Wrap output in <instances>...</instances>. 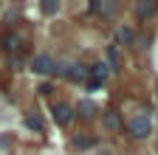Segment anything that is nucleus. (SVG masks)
I'll list each match as a JSON object with an SVG mask.
<instances>
[{"label": "nucleus", "mask_w": 158, "mask_h": 155, "mask_svg": "<svg viewBox=\"0 0 158 155\" xmlns=\"http://www.w3.org/2000/svg\"><path fill=\"white\" fill-rule=\"evenodd\" d=\"M127 133H130V138H150V135H152V121H150V116H147V113L133 116V119L127 121Z\"/></svg>", "instance_id": "obj_1"}, {"label": "nucleus", "mask_w": 158, "mask_h": 155, "mask_svg": "<svg viewBox=\"0 0 158 155\" xmlns=\"http://www.w3.org/2000/svg\"><path fill=\"white\" fill-rule=\"evenodd\" d=\"M54 121H56V127H68L71 121H73V107L68 104V102H59V104H54Z\"/></svg>", "instance_id": "obj_2"}, {"label": "nucleus", "mask_w": 158, "mask_h": 155, "mask_svg": "<svg viewBox=\"0 0 158 155\" xmlns=\"http://www.w3.org/2000/svg\"><path fill=\"white\" fill-rule=\"evenodd\" d=\"M31 71H34V73H40V76H48V73H54V59H51L48 54H40V56H34Z\"/></svg>", "instance_id": "obj_3"}, {"label": "nucleus", "mask_w": 158, "mask_h": 155, "mask_svg": "<svg viewBox=\"0 0 158 155\" xmlns=\"http://www.w3.org/2000/svg\"><path fill=\"white\" fill-rule=\"evenodd\" d=\"M96 110H99V107H96V102H93V99H82V102L73 107V113H76L82 121H90L93 116H96Z\"/></svg>", "instance_id": "obj_4"}, {"label": "nucleus", "mask_w": 158, "mask_h": 155, "mask_svg": "<svg viewBox=\"0 0 158 155\" xmlns=\"http://www.w3.org/2000/svg\"><path fill=\"white\" fill-rule=\"evenodd\" d=\"M65 79H68V82H82V79H88V68H85V65H79V62L68 65Z\"/></svg>", "instance_id": "obj_5"}, {"label": "nucleus", "mask_w": 158, "mask_h": 155, "mask_svg": "<svg viewBox=\"0 0 158 155\" xmlns=\"http://www.w3.org/2000/svg\"><path fill=\"white\" fill-rule=\"evenodd\" d=\"M73 147L76 149H90V147H96V138L88 135V133H76L73 135Z\"/></svg>", "instance_id": "obj_6"}, {"label": "nucleus", "mask_w": 158, "mask_h": 155, "mask_svg": "<svg viewBox=\"0 0 158 155\" xmlns=\"http://www.w3.org/2000/svg\"><path fill=\"white\" fill-rule=\"evenodd\" d=\"M105 127L113 130V133H116V130H122V116H118L116 110H107V113H105Z\"/></svg>", "instance_id": "obj_7"}, {"label": "nucleus", "mask_w": 158, "mask_h": 155, "mask_svg": "<svg viewBox=\"0 0 158 155\" xmlns=\"http://www.w3.org/2000/svg\"><path fill=\"white\" fill-rule=\"evenodd\" d=\"M23 124H26L28 130H34V133H45L43 119H40V116H34V113H28V116H26V119H23Z\"/></svg>", "instance_id": "obj_8"}, {"label": "nucleus", "mask_w": 158, "mask_h": 155, "mask_svg": "<svg viewBox=\"0 0 158 155\" xmlns=\"http://www.w3.org/2000/svg\"><path fill=\"white\" fill-rule=\"evenodd\" d=\"M107 71H110V68H107L105 62H96V65L90 68V79H96V82H105V79H107Z\"/></svg>", "instance_id": "obj_9"}, {"label": "nucleus", "mask_w": 158, "mask_h": 155, "mask_svg": "<svg viewBox=\"0 0 158 155\" xmlns=\"http://www.w3.org/2000/svg\"><path fill=\"white\" fill-rule=\"evenodd\" d=\"M20 43H23V37L14 34V31L3 37V48H6V51H17V48H20Z\"/></svg>", "instance_id": "obj_10"}, {"label": "nucleus", "mask_w": 158, "mask_h": 155, "mask_svg": "<svg viewBox=\"0 0 158 155\" xmlns=\"http://www.w3.org/2000/svg\"><path fill=\"white\" fill-rule=\"evenodd\" d=\"M152 11H155V3H138V6H135V14H138V17H150Z\"/></svg>", "instance_id": "obj_11"}, {"label": "nucleus", "mask_w": 158, "mask_h": 155, "mask_svg": "<svg viewBox=\"0 0 158 155\" xmlns=\"http://www.w3.org/2000/svg\"><path fill=\"white\" fill-rule=\"evenodd\" d=\"M118 40H122L124 45H130V43H133V31H130L127 26H122V28H118Z\"/></svg>", "instance_id": "obj_12"}, {"label": "nucleus", "mask_w": 158, "mask_h": 155, "mask_svg": "<svg viewBox=\"0 0 158 155\" xmlns=\"http://www.w3.org/2000/svg\"><path fill=\"white\" fill-rule=\"evenodd\" d=\"M40 9H43V14H56L59 11V3H56V0H48V3H43Z\"/></svg>", "instance_id": "obj_13"}, {"label": "nucleus", "mask_w": 158, "mask_h": 155, "mask_svg": "<svg viewBox=\"0 0 158 155\" xmlns=\"http://www.w3.org/2000/svg\"><path fill=\"white\" fill-rule=\"evenodd\" d=\"M107 59H110V65H113V71H116V68H118V51H116V45L107 48Z\"/></svg>", "instance_id": "obj_14"}, {"label": "nucleus", "mask_w": 158, "mask_h": 155, "mask_svg": "<svg viewBox=\"0 0 158 155\" xmlns=\"http://www.w3.org/2000/svg\"><path fill=\"white\" fill-rule=\"evenodd\" d=\"M102 85H105V82H96V79H90V76H88V90H99Z\"/></svg>", "instance_id": "obj_15"}, {"label": "nucleus", "mask_w": 158, "mask_h": 155, "mask_svg": "<svg viewBox=\"0 0 158 155\" xmlns=\"http://www.w3.org/2000/svg\"><path fill=\"white\" fill-rule=\"evenodd\" d=\"M37 93H40V96H45V93H51V85H48V82H45V85H40V88H37Z\"/></svg>", "instance_id": "obj_16"}, {"label": "nucleus", "mask_w": 158, "mask_h": 155, "mask_svg": "<svg viewBox=\"0 0 158 155\" xmlns=\"http://www.w3.org/2000/svg\"><path fill=\"white\" fill-rule=\"evenodd\" d=\"M11 68L20 71V68H23V59H20V56H14V59H11Z\"/></svg>", "instance_id": "obj_17"}, {"label": "nucleus", "mask_w": 158, "mask_h": 155, "mask_svg": "<svg viewBox=\"0 0 158 155\" xmlns=\"http://www.w3.org/2000/svg\"><path fill=\"white\" fill-rule=\"evenodd\" d=\"M99 155H110V152H99Z\"/></svg>", "instance_id": "obj_18"}]
</instances>
